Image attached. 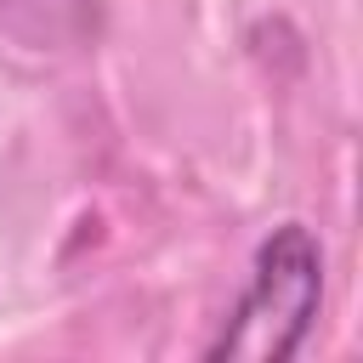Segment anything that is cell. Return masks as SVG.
I'll return each mask as SVG.
<instances>
[{"instance_id": "obj_1", "label": "cell", "mask_w": 363, "mask_h": 363, "mask_svg": "<svg viewBox=\"0 0 363 363\" xmlns=\"http://www.w3.org/2000/svg\"><path fill=\"white\" fill-rule=\"evenodd\" d=\"M323 301V250L301 221L272 227V238L255 250L250 289L233 312V323L210 340V363L250 357V363H284L301 352L312 318Z\"/></svg>"}]
</instances>
